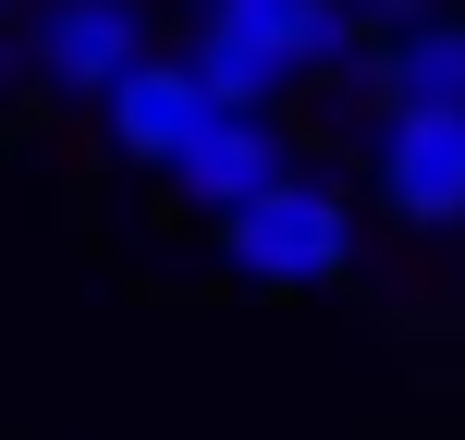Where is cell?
Returning a JSON list of instances; mask_svg holds the SVG:
<instances>
[{"label": "cell", "instance_id": "obj_3", "mask_svg": "<svg viewBox=\"0 0 465 440\" xmlns=\"http://www.w3.org/2000/svg\"><path fill=\"white\" fill-rule=\"evenodd\" d=\"M135 49H160L147 37V0H37L25 13V86L62 98V111H98Z\"/></svg>", "mask_w": 465, "mask_h": 440}, {"label": "cell", "instance_id": "obj_6", "mask_svg": "<svg viewBox=\"0 0 465 440\" xmlns=\"http://www.w3.org/2000/svg\"><path fill=\"white\" fill-rule=\"evenodd\" d=\"M282 171H294V147H282V111H232V98H221V111L196 122L184 147H172V171H160V184L184 196L196 220H221V209H245L257 184H282Z\"/></svg>", "mask_w": 465, "mask_h": 440}, {"label": "cell", "instance_id": "obj_4", "mask_svg": "<svg viewBox=\"0 0 465 440\" xmlns=\"http://www.w3.org/2000/svg\"><path fill=\"white\" fill-rule=\"evenodd\" d=\"M368 184L404 232H465V111H380Z\"/></svg>", "mask_w": 465, "mask_h": 440}, {"label": "cell", "instance_id": "obj_5", "mask_svg": "<svg viewBox=\"0 0 465 440\" xmlns=\"http://www.w3.org/2000/svg\"><path fill=\"white\" fill-rule=\"evenodd\" d=\"M209 73H196V49H135V62L111 73V98H98V135H111V160L135 171H172V147L209 122Z\"/></svg>", "mask_w": 465, "mask_h": 440}, {"label": "cell", "instance_id": "obj_7", "mask_svg": "<svg viewBox=\"0 0 465 440\" xmlns=\"http://www.w3.org/2000/svg\"><path fill=\"white\" fill-rule=\"evenodd\" d=\"M380 111H465V13H417L368 49Z\"/></svg>", "mask_w": 465, "mask_h": 440}, {"label": "cell", "instance_id": "obj_1", "mask_svg": "<svg viewBox=\"0 0 465 440\" xmlns=\"http://www.w3.org/2000/svg\"><path fill=\"white\" fill-rule=\"evenodd\" d=\"M196 73L232 111H282L294 86L355 62V0H196Z\"/></svg>", "mask_w": 465, "mask_h": 440}, {"label": "cell", "instance_id": "obj_8", "mask_svg": "<svg viewBox=\"0 0 465 440\" xmlns=\"http://www.w3.org/2000/svg\"><path fill=\"white\" fill-rule=\"evenodd\" d=\"M429 0H355V24H380V37H392V24H417Z\"/></svg>", "mask_w": 465, "mask_h": 440}, {"label": "cell", "instance_id": "obj_2", "mask_svg": "<svg viewBox=\"0 0 465 440\" xmlns=\"http://www.w3.org/2000/svg\"><path fill=\"white\" fill-rule=\"evenodd\" d=\"M221 269L245 281V294H331V281L355 269V196L319 184V171H282V184H257L245 209H221Z\"/></svg>", "mask_w": 465, "mask_h": 440}, {"label": "cell", "instance_id": "obj_9", "mask_svg": "<svg viewBox=\"0 0 465 440\" xmlns=\"http://www.w3.org/2000/svg\"><path fill=\"white\" fill-rule=\"evenodd\" d=\"M0 24H13V0H0Z\"/></svg>", "mask_w": 465, "mask_h": 440}]
</instances>
